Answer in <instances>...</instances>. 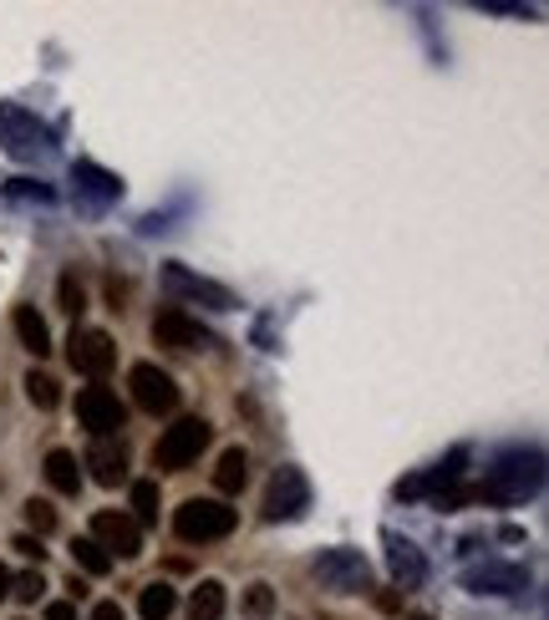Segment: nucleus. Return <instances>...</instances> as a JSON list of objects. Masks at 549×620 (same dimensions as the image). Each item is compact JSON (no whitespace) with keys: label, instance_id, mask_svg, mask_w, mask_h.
I'll return each mask as SVG.
<instances>
[{"label":"nucleus","instance_id":"cd10ccee","mask_svg":"<svg viewBox=\"0 0 549 620\" xmlns=\"http://www.w3.org/2000/svg\"><path fill=\"white\" fill-rule=\"evenodd\" d=\"M41 590H47V580H41V570L21 574V580H11V596L21 600V606H31V600H41Z\"/></svg>","mask_w":549,"mask_h":620},{"label":"nucleus","instance_id":"9b49d317","mask_svg":"<svg viewBox=\"0 0 549 620\" xmlns=\"http://www.w3.org/2000/svg\"><path fill=\"white\" fill-rule=\"evenodd\" d=\"M458 580H463L468 596H519V590H529V570L525 564H509V560L468 564Z\"/></svg>","mask_w":549,"mask_h":620},{"label":"nucleus","instance_id":"dca6fc26","mask_svg":"<svg viewBox=\"0 0 549 620\" xmlns=\"http://www.w3.org/2000/svg\"><path fill=\"white\" fill-rule=\"evenodd\" d=\"M82 468H92V478L102 483V489L128 483V448H122V438H97L92 448H87Z\"/></svg>","mask_w":549,"mask_h":620},{"label":"nucleus","instance_id":"f704fd0d","mask_svg":"<svg viewBox=\"0 0 549 620\" xmlns=\"http://www.w3.org/2000/svg\"><path fill=\"white\" fill-rule=\"evenodd\" d=\"M11 580H16V574H11V570H6V564H0V600L11 596Z\"/></svg>","mask_w":549,"mask_h":620},{"label":"nucleus","instance_id":"2eb2a0df","mask_svg":"<svg viewBox=\"0 0 549 620\" xmlns=\"http://www.w3.org/2000/svg\"><path fill=\"white\" fill-rule=\"evenodd\" d=\"M72 183H77V199L92 203V209H108V203L122 199V179L108 173L102 163H92V158H77L72 163Z\"/></svg>","mask_w":549,"mask_h":620},{"label":"nucleus","instance_id":"9d476101","mask_svg":"<svg viewBox=\"0 0 549 620\" xmlns=\"http://www.w3.org/2000/svg\"><path fill=\"white\" fill-rule=\"evenodd\" d=\"M468 463H473V453H468V448H453L438 468H428V473H418V478H402V483H397V499H407V503L412 499H438V493H448V489L463 483Z\"/></svg>","mask_w":549,"mask_h":620},{"label":"nucleus","instance_id":"0eeeda50","mask_svg":"<svg viewBox=\"0 0 549 620\" xmlns=\"http://www.w3.org/2000/svg\"><path fill=\"white\" fill-rule=\"evenodd\" d=\"M163 290L173 300H189V306H209V310H234V296H229V286H219V280H209V274L189 270V264H163Z\"/></svg>","mask_w":549,"mask_h":620},{"label":"nucleus","instance_id":"4be33fe9","mask_svg":"<svg viewBox=\"0 0 549 620\" xmlns=\"http://www.w3.org/2000/svg\"><path fill=\"white\" fill-rule=\"evenodd\" d=\"M173 610H179V590H173V584H163V580L143 584V596H138V616L143 620H168Z\"/></svg>","mask_w":549,"mask_h":620},{"label":"nucleus","instance_id":"f8f14e48","mask_svg":"<svg viewBox=\"0 0 549 620\" xmlns=\"http://www.w3.org/2000/svg\"><path fill=\"white\" fill-rule=\"evenodd\" d=\"M153 341L158 347H173V351H203V347H214V331L193 321L183 306H168L153 316Z\"/></svg>","mask_w":549,"mask_h":620},{"label":"nucleus","instance_id":"f3484780","mask_svg":"<svg viewBox=\"0 0 549 620\" xmlns=\"http://www.w3.org/2000/svg\"><path fill=\"white\" fill-rule=\"evenodd\" d=\"M387 570H392V580L402 584V590H412V584L428 580V560H422V549L412 544V539H402V534H387Z\"/></svg>","mask_w":549,"mask_h":620},{"label":"nucleus","instance_id":"a878e982","mask_svg":"<svg viewBox=\"0 0 549 620\" xmlns=\"http://www.w3.org/2000/svg\"><path fill=\"white\" fill-rule=\"evenodd\" d=\"M26 524H31V534H51L57 529V509H51L47 499H26Z\"/></svg>","mask_w":549,"mask_h":620},{"label":"nucleus","instance_id":"20e7f679","mask_svg":"<svg viewBox=\"0 0 549 620\" xmlns=\"http://www.w3.org/2000/svg\"><path fill=\"white\" fill-rule=\"evenodd\" d=\"M209 438H214V428L203 418H179L173 428H163V438L153 442V468H163V473H183V468L199 463V453L209 448Z\"/></svg>","mask_w":549,"mask_h":620},{"label":"nucleus","instance_id":"ddd939ff","mask_svg":"<svg viewBox=\"0 0 549 620\" xmlns=\"http://www.w3.org/2000/svg\"><path fill=\"white\" fill-rule=\"evenodd\" d=\"M77 418H82V428L92 432V438H118V428L128 422V407H122L118 392H108V387H82V392H77Z\"/></svg>","mask_w":549,"mask_h":620},{"label":"nucleus","instance_id":"6ab92c4d","mask_svg":"<svg viewBox=\"0 0 549 620\" xmlns=\"http://www.w3.org/2000/svg\"><path fill=\"white\" fill-rule=\"evenodd\" d=\"M11 326H16V336H21V347L31 351V357H47L51 351V331H47V321L37 316V306H16Z\"/></svg>","mask_w":549,"mask_h":620},{"label":"nucleus","instance_id":"7c9ffc66","mask_svg":"<svg viewBox=\"0 0 549 620\" xmlns=\"http://www.w3.org/2000/svg\"><path fill=\"white\" fill-rule=\"evenodd\" d=\"M478 11H493V16H539L535 6H503V0H478Z\"/></svg>","mask_w":549,"mask_h":620},{"label":"nucleus","instance_id":"c756f323","mask_svg":"<svg viewBox=\"0 0 549 620\" xmlns=\"http://www.w3.org/2000/svg\"><path fill=\"white\" fill-rule=\"evenodd\" d=\"M244 606H250V616H264V610L274 606V596H270V584H250V596H244Z\"/></svg>","mask_w":549,"mask_h":620},{"label":"nucleus","instance_id":"6e6552de","mask_svg":"<svg viewBox=\"0 0 549 620\" xmlns=\"http://www.w3.org/2000/svg\"><path fill=\"white\" fill-rule=\"evenodd\" d=\"M67 361H72V371H82V377H92V382H102V377L118 367V341H112L108 331L77 326V331L67 336Z\"/></svg>","mask_w":549,"mask_h":620},{"label":"nucleus","instance_id":"aec40b11","mask_svg":"<svg viewBox=\"0 0 549 620\" xmlns=\"http://www.w3.org/2000/svg\"><path fill=\"white\" fill-rule=\"evenodd\" d=\"M214 483L224 499H234V493L250 483V453H244V448H224V453H219V468H214Z\"/></svg>","mask_w":549,"mask_h":620},{"label":"nucleus","instance_id":"412c9836","mask_svg":"<svg viewBox=\"0 0 549 620\" xmlns=\"http://www.w3.org/2000/svg\"><path fill=\"white\" fill-rule=\"evenodd\" d=\"M229 606V590L219 580H199L189 596V620H219Z\"/></svg>","mask_w":549,"mask_h":620},{"label":"nucleus","instance_id":"b1692460","mask_svg":"<svg viewBox=\"0 0 549 620\" xmlns=\"http://www.w3.org/2000/svg\"><path fill=\"white\" fill-rule=\"evenodd\" d=\"M72 564L82 574H97V580H102V574L112 570V560H108V549L97 544V539H72Z\"/></svg>","mask_w":549,"mask_h":620},{"label":"nucleus","instance_id":"a211bd4d","mask_svg":"<svg viewBox=\"0 0 549 620\" xmlns=\"http://www.w3.org/2000/svg\"><path fill=\"white\" fill-rule=\"evenodd\" d=\"M41 473H47V483L57 493H67V499H77V493H82V463H77V453H67V448H51Z\"/></svg>","mask_w":549,"mask_h":620},{"label":"nucleus","instance_id":"bb28decb","mask_svg":"<svg viewBox=\"0 0 549 620\" xmlns=\"http://www.w3.org/2000/svg\"><path fill=\"white\" fill-rule=\"evenodd\" d=\"M57 296H61V310H67V316H82L87 296H82V280H77L72 270H67V274L57 280Z\"/></svg>","mask_w":549,"mask_h":620},{"label":"nucleus","instance_id":"7ed1b4c3","mask_svg":"<svg viewBox=\"0 0 549 620\" xmlns=\"http://www.w3.org/2000/svg\"><path fill=\"white\" fill-rule=\"evenodd\" d=\"M0 148L11 158H21V163H37V158H47L57 148V138H51V128L31 108L0 102Z\"/></svg>","mask_w":549,"mask_h":620},{"label":"nucleus","instance_id":"5701e85b","mask_svg":"<svg viewBox=\"0 0 549 620\" xmlns=\"http://www.w3.org/2000/svg\"><path fill=\"white\" fill-rule=\"evenodd\" d=\"M158 509H163V493H158V483L153 478H138V483H132V524L143 529V524H158Z\"/></svg>","mask_w":549,"mask_h":620},{"label":"nucleus","instance_id":"f257e3e1","mask_svg":"<svg viewBox=\"0 0 549 620\" xmlns=\"http://www.w3.org/2000/svg\"><path fill=\"white\" fill-rule=\"evenodd\" d=\"M539 489H545V453L519 442L483 468V483H468V503H525Z\"/></svg>","mask_w":549,"mask_h":620},{"label":"nucleus","instance_id":"473e14b6","mask_svg":"<svg viewBox=\"0 0 549 620\" xmlns=\"http://www.w3.org/2000/svg\"><path fill=\"white\" fill-rule=\"evenodd\" d=\"M47 620H77V606H72V600H51Z\"/></svg>","mask_w":549,"mask_h":620},{"label":"nucleus","instance_id":"4468645a","mask_svg":"<svg viewBox=\"0 0 549 620\" xmlns=\"http://www.w3.org/2000/svg\"><path fill=\"white\" fill-rule=\"evenodd\" d=\"M87 539H97V544L108 549V560L118 554V560H138L143 554V529L132 524L128 513H118V509H97L92 513V534Z\"/></svg>","mask_w":549,"mask_h":620},{"label":"nucleus","instance_id":"f03ea898","mask_svg":"<svg viewBox=\"0 0 549 620\" xmlns=\"http://www.w3.org/2000/svg\"><path fill=\"white\" fill-rule=\"evenodd\" d=\"M239 524V509H229L224 499H183L173 509V534L183 544H214V539H229Z\"/></svg>","mask_w":549,"mask_h":620},{"label":"nucleus","instance_id":"c9c22d12","mask_svg":"<svg viewBox=\"0 0 549 620\" xmlns=\"http://www.w3.org/2000/svg\"><path fill=\"white\" fill-rule=\"evenodd\" d=\"M412 620H432V616H412Z\"/></svg>","mask_w":549,"mask_h":620},{"label":"nucleus","instance_id":"c85d7f7f","mask_svg":"<svg viewBox=\"0 0 549 620\" xmlns=\"http://www.w3.org/2000/svg\"><path fill=\"white\" fill-rule=\"evenodd\" d=\"M6 193H11V199H41V203H51L47 183H31V179H11V183H6Z\"/></svg>","mask_w":549,"mask_h":620},{"label":"nucleus","instance_id":"1a4fd4ad","mask_svg":"<svg viewBox=\"0 0 549 620\" xmlns=\"http://www.w3.org/2000/svg\"><path fill=\"white\" fill-rule=\"evenodd\" d=\"M128 387H132V402L143 407L148 418H168V412L179 407V387H173V377H168L163 367H153V361H138V367L128 371Z\"/></svg>","mask_w":549,"mask_h":620},{"label":"nucleus","instance_id":"39448f33","mask_svg":"<svg viewBox=\"0 0 549 620\" xmlns=\"http://www.w3.org/2000/svg\"><path fill=\"white\" fill-rule=\"evenodd\" d=\"M306 509H311V478L290 463L274 468L270 483H264V519L270 524H296Z\"/></svg>","mask_w":549,"mask_h":620},{"label":"nucleus","instance_id":"423d86ee","mask_svg":"<svg viewBox=\"0 0 549 620\" xmlns=\"http://www.w3.org/2000/svg\"><path fill=\"white\" fill-rule=\"evenodd\" d=\"M316 580L326 590H341V596H361V590H371V564L361 549H321L316 554Z\"/></svg>","mask_w":549,"mask_h":620},{"label":"nucleus","instance_id":"2f4dec72","mask_svg":"<svg viewBox=\"0 0 549 620\" xmlns=\"http://www.w3.org/2000/svg\"><path fill=\"white\" fill-rule=\"evenodd\" d=\"M16 549H21V554H26V560H47V549H41V539L37 534H16Z\"/></svg>","mask_w":549,"mask_h":620},{"label":"nucleus","instance_id":"393cba45","mask_svg":"<svg viewBox=\"0 0 549 620\" xmlns=\"http://www.w3.org/2000/svg\"><path fill=\"white\" fill-rule=\"evenodd\" d=\"M26 397L41 407V412H51V407L61 402V387H57V377L51 371H26Z\"/></svg>","mask_w":549,"mask_h":620},{"label":"nucleus","instance_id":"72a5a7b5","mask_svg":"<svg viewBox=\"0 0 549 620\" xmlns=\"http://www.w3.org/2000/svg\"><path fill=\"white\" fill-rule=\"evenodd\" d=\"M92 620H122V606H118V600H97Z\"/></svg>","mask_w":549,"mask_h":620}]
</instances>
